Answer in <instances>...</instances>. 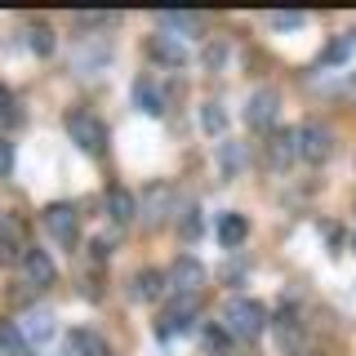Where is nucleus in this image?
<instances>
[{"instance_id":"f257e3e1","label":"nucleus","mask_w":356,"mask_h":356,"mask_svg":"<svg viewBox=\"0 0 356 356\" xmlns=\"http://www.w3.org/2000/svg\"><path fill=\"white\" fill-rule=\"evenodd\" d=\"M222 330L232 334V339H259L267 330V307L254 303V298H227V307H222Z\"/></svg>"},{"instance_id":"f03ea898","label":"nucleus","mask_w":356,"mask_h":356,"mask_svg":"<svg viewBox=\"0 0 356 356\" xmlns=\"http://www.w3.org/2000/svg\"><path fill=\"white\" fill-rule=\"evenodd\" d=\"M67 134L72 143L89 156H103L107 152V125L94 116V111H67Z\"/></svg>"},{"instance_id":"7ed1b4c3","label":"nucleus","mask_w":356,"mask_h":356,"mask_svg":"<svg viewBox=\"0 0 356 356\" xmlns=\"http://www.w3.org/2000/svg\"><path fill=\"white\" fill-rule=\"evenodd\" d=\"M44 232H49L54 241L63 245V250H72L76 241H81V214H76V205H49L44 209Z\"/></svg>"},{"instance_id":"20e7f679","label":"nucleus","mask_w":356,"mask_h":356,"mask_svg":"<svg viewBox=\"0 0 356 356\" xmlns=\"http://www.w3.org/2000/svg\"><path fill=\"white\" fill-rule=\"evenodd\" d=\"M165 285L174 289V294H183V298H196L200 294V285H205V267H200V259H174L170 263V272H165Z\"/></svg>"},{"instance_id":"39448f33","label":"nucleus","mask_w":356,"mask_h":356,"mask_svg":"<svg viewBox=\"0 0 356 356\" xmlns=\"http://www.w3.org/2000/svg\"><path fill=\"white\" fill-rule=\"evenodd\" d=\"M330 152H334V134L325 125H316V120L298 125V156H303V161L321 165V161H330Z\"/></svg>"},{"instance_id":"423d86ee","label":"nucleus","mask_w":356,"mask_h":356,"mask_svg":"<svg viewBox=\"0 0 356 356\" xmlns=\"http://www.w3.org/2000/svg\"><path fill=\"white\" fill-rule=\"evenodd\" d=\"M192 321H196V298L174 294L170 307H165V316H161V325H156V334H161V339H174V334L192 330Z\"/></svg>"},{"instance_id":"0eeeda50","label":"nucleus","mask_w":356,"mask_h":356,"mask_svg":"<svg viewBox=\"0 0 356 356\" xmlns=\"http://www.w3.org/2000/svg\"><path fill=\"white\" fill-rule=\"evenodd\" d=\"M54 281H58V267H54V259L44 250H27V259H22V285L49 289Z\"/></svg>"},{"instance_id":"6e6552de","label":"nucleus","mask_w":356,"mask_h":356,"mask_svg":"<svg viewBox=\"0 0 356 356\" xmlns=\"http://www.w3.org/2000/svg\"><path fill=\"white\" fill-rule=\"evenodd\" d=\"M276 107H281L276 89H254V94H250V107H245V120H250V129H272Z\"/></svg>"},{"instance_id":"1a4fd4ad","label":"nucleus","mask_w":356,"mask_h":356,"mask_svg":"<svg viewBox=\"0 0 356 356\" xmlns=\"http://www.w3.org/2000/svg\"><path fill=\"white\" fill-rule=\"evenodd\" d=\"M27 250H31V245L22 241V227H18V222L14 218H0V263H18L22 267Z\"/></svg>"},{"instance_id":"9d476101","label":"nucleus","mask_w":356,"mask_h":356,"mask_svg":"<svg viewBox=\"0 0 356 356\" xmlns=\"http://www.w3.org/2000/svg\"><path fill=\"white\" fill-rule=\"evenodd\" d=\"M267 161H272L276 170L294 165L298 161V129H276L272 138H267Z\"/></svg>"},{"instance_id":"9b49d317","label":"nucleus","mask_w":356,"mask_h":356,"mask_svg":"<svg viewBox=\"0 0 356 356\" xmlns=\"http://www.w3.org/2000/svg\"><path fill=\"white\" fill-rule=\"evenodd\" d=\"M18 330H22V339L36 348V343H49L54 339V316L44 307H36V312H22V321H18Z\"/></svg>"},{"instance_id":"f8f14e48","label":"nucleus","mask_w":356,"mask_h":356,"mask_svg":"<svg viewBox=\"0 0 356 356\" xmlns=\"http://www.w3.org/2000/svg\"><path fill=\"white\" fill-rule=\"evenodd\" d=\"M161 31L165 36H196L200 31V14H178V9H170V14H161Z\"/></svg>"},{"instance_id":"ddd939ff","label":"nucleus","mask_w":356,"mask_h":356,"mask_svg":"<svg viewBox=\"0 0 356 356\" xmlns=\"http://www.w3.org/2000/svg\"><path fill=\"white\" fill-rule=\"evenodd\" d=\"M107 214L116 222H129L134 214H138V200H134L129 187H111V192H107Z\"/></svg>"},{"instance_id":"4468645a","label":"nucleus","mask_w":356,"mask_h":356,"mask_svg":"<svg viewBox=\"0 0 356 356\" xmlns=\"http://www.w3.org/2000/svg\"><path fill=\"white\" fill-rule=\"evenodd\" d=\"M245 236H250V222H245V214H222L218 218V241L227 245V250H236Z\"/></svg>"},{"instance_id":"2eb2a0df","label":"nucleus","mask_w":356,"mask_h":356,"mask_svg":"<svg viewBox=\"0 0 356 356\" xmlns=\"http://www.w3.org/2000/svg\"><path fill=\"white\" fill-rule=\"evenodd\" d=\"M152 58H161V63H170V67H183L187 63V49L174 36H165V31H161V36H152Z\"/></svg>"},{"instance_id":"dca6fc26","label":"nucleus","mask_w":356,"mask_h":356,"mask_svg":"<svg viewBox=\"0 0 356 356\" xmlns=\"http://www.w3.org/2000/svg\"><path fill=\"white\" fill-rule=\"evenodd\" d=\"M0 348H5V356H31V343L22 339L18 321H0Z\"/></svg>"},{"instance_id":"f3484780","label":"nucleus","mask_w":356,"mask_h":356,"mask_svg":"<svg viewBox=\"0 0 356 356\" xmlns=\"http://www.w3.org/2000/svg\"><path fill=\"white\" fill-rule=\"evenodd\" d=\"M72 352H76V356H111L107 343L98 339L94 330H72Z\"/></svg>"},{"instance_id":"a211bd4d","label":"nucleus","mask_w":356,"mask_h":356,"mask_svg":"<svg viewBox=\"0 0 356 356\" xmlns=\"http://www.w3.org/2000/svg\"><path fill=\"white\" fill-rule=\"evenodd\" d=\"M165 294V276L161 272H138L134 281V298H161Z\"/></svg>"},{"instance_id":"6ab92c4d","label":"nucleus","mask_w":356,"mask_h":356,"mask_svg":"<svg viewBox=\"0 0 356 356\" xmlns=\"http://www.w3.org/2000/svg\"><path fill=\"white\" fill-rule=\"evenodd\" d=\"M134 94H138V103H143V111H147V116H161V111H165V98L156 94L152 81H138V85H134Z\"/></svg>"},{"instance_id":"aec40b11","label":"nucleus","mask_w":356,"mask_h":356,"mask_svg":"<svg viewBox=\"0 0 356 356\" xmlns=\"http://www.w3.org/2000/svg\"><path fill=\"white\" fill-rule=\"evenodd\" d=\"M352 36H339V40H334V44H325V54H321V63H325V67H334V63H348V54H352Z\"/></svg>"},{"instance_id":"412c9836","label":"nucleus","mask_w":356,"mask_h":356,"mask_svg":"<svg viewBox=\"0 0 356 356\" xmlns=\"http://www.w3.org/2000/svg\"><path fill=\"white\" fill-rule=\"evenodd\" d=\"M27 36H31V49H36V54H49L54 49L49 27H44V22H27Z\"/></svg>"},{"instance_id":"4be33fe9","label":"nucleus","mask_w":356,"mask_h":356,"mask_svg":"<svg viewBox=\"0 0 356 356\" xmlns=\"http://www.w3.org/2000/svg\"><path fill=\"white\" fill-rule=\"evenodd\" d=\"M0 125H18V103L5 85H0Z\"/></svg>"},{"instance_id":"5701e85b","label":"nucleus","mask_w":356,"mask_h":356,"mask_svg":"<svg viewBox=\"0 0 356 356\" xmlns=\"http://www.w3.org/2000/svg\"><path fill=\"white\" fill-rule=\"evenodd\" d=\"M200 120H205L209 134H222V125H227V116L218 111V103H205V111H200Z\"/></svg>"},{"instance_id":"b1692460","label":"nucleus","mask_w":356,"mask_h":356,"mask_svg":"<svg viewBox=\"0 0 356 356\" xmlns=\"http://www.w3.org/2000/svg\"><path fill=\"white\" fill-rule=\"evenodd\" d=\"M272 27H276V31H289V27H303V14H272Z\"/></svg>"},{"instance_id":"393cba45","label":"nucleus","mask_w":356,"mask_h":356,"mask_svg":"<svg viewBox=\"0 0 356 356\" xmlns=\"http://www.w3.org/2000/svg\"><path fill=\"white\" fill-rule=\"evenodd\" d=\"M9 170H14V147H9V143L0 138V178H5Z\"/></svg>"},{"instance_id":"a878e982","label":"nucleus","mask_w":356,"mask_h":356,"mask_svg":"<svg viewBox=\"0 0 356 356\" xmlns=\"http://www.w3.org/2000/svg\"><path fill=\"white\" fill-rule=\"evenodd\" d=\"M222 58H227V44H209V49H205V63L209 67H218Z\"/></svg>"},{"instance_id":"bb28decb","label":"nucleus","mask_w":356,"mask_h":356,"mask_svg":"<svg viewBox=\"0 0 356 356\" xmlns=\"http://www.w3.org/2000/svg\"><path fill=\"white\" fill-rule=\"evenodd\" d=\"M205 339H209V348H222V343H227V334H218V330H205Z\"/></svg>"}]
</instances>
